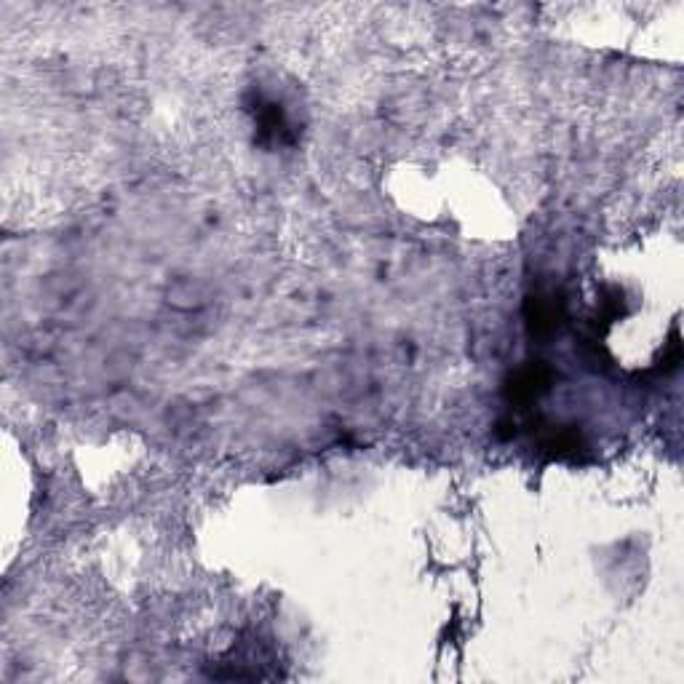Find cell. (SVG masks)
Wrapping results in <instances>:
<instances>
[{"label": "cell", "instance_id": "cell-1", "mask_svg": "<svg viewBox=\"0 0 684 684\" xmlns=\"http://www.w3.org/2000/svg\"><path fill=\"white\" fill-rule=\"evenodd\" d=\"M254 121H257V139L262 145H289L294 139L284 107L276 102H260V107L254 110Z\"/></svg>", "mask_w": 684, "mask_h": 684}, {"label": "cell", "instance_id": "cell-2", "mask_svg": "<svg viewBox=\"0 0 684 684\" xmlns=\"http://www.w3.org/2000/svg\"><path fill=\"white\" fill-rule=\"evenodd\" d=\"M548 383H551V369L543 367V364H530V367L519 369L513 375L511 385H508V396L516 404H530L540 396V393L548 391Z\"/></svg>", "mask_w": 684, "mask_h": 684}, {"label": "cell", "instance_id": "cell-3", "mask_svg": "<svg viewBox=\"0 0 684 684\" xmlns=\"http://www.w3.org/2000/svg\"><path fill=\"white\" fill-rule=\"evenodd\" d=\"M559 318H562V302L556 297L535 294V297L527 300V324H530L532 334L546 337L559 326Z\"/></svg>", "mask_w": 684, "mask_h": 684}]
</instances>
